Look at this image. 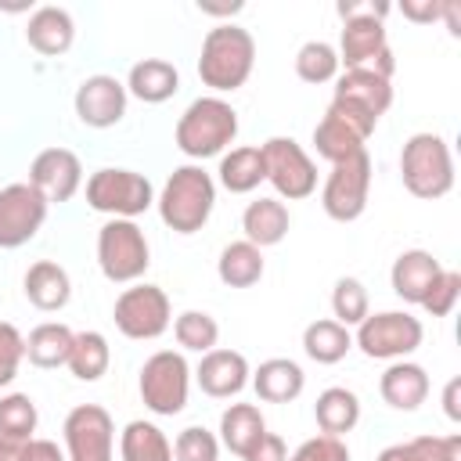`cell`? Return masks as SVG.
<instances>
[{"label": "cell", "instance_id": "obj_1", "mask_svg": "<svg viewBox=\"0 0 461 461\" xmlns=\"http://www.w3.org/2000/svg\"><path fill=\"white\" fill-rule=\"evenodd\" d=\"M252 68H256V40L249 29H241L234 22H220L205 32L202 54H198V79L216 97L245 86Z\"/></svg>", "mask_w": 461, "mask_h": 461}, {"label": "cell", "instance_id": "obj_2", "mask_svg": "<svg viewBox=\"0 0 461 461\" xmlns=\"http://www.w3.org/2000/svg\"><path fill=\"white\" fill-rule=\"evenodd\" d=\"M158 220L176 234H198L216 209V180L198 162L176 166L155 198Z\"/></svg>", "mask_w": 461, "mask_h": 461}, {"label": "cell", "instance_id": "obj_3", "mask_svg": "<svg viewBox=\"0 0 461 461\" xmlns=\"http://www.w3.org/2000/svg\"><path fill=\"white\" fill-rule=\"evenodd\" d=\"M238 137V112L230 101L216 97V94H205V97H194L180 119H176V130H173V140L176 148L202 162V158H216L223 155Z\"/></svg>", "mask_w": 461, "mask_h": 461}, {"label": "cell", "instance_id": "obj_4", "mask_svg": "<svg viewBox=\"0 0 461 461\" xmlns=\"http://www.w3.org/2000/svg\"><path fill=\"white\" fill-rule=\"evenodd\" d=\"M400 180L407 187V194L421 198V202H436L443 194H450L454 187V155L447 137L421 130L411 133L400 148Z\"/></svg>", "mask_w": 461, "mask_h": 461}, {"label": "cell", "instance_id": "obj_5", "mask_svg": "<svg viewBox=\"0 0 461 461\" xmlns=\"http://www.w3.org/2000/svg\"><path fill=\"white\" fill-rule=\"evenodd\" d=\"M86 205L108 220H137L155 205V187L144 173L122 166H101L86 176Z\"/></svg>", "mask_w": 461, "mask_h": 461}, {"label": "cell", "instance_id": "obj_6", "mask_svg": "<svg viewBox=\"0 0 461 461\" xmlns=\"http://www.w3.org/2000/svg\"><path fill=\"white\" fill-rule=\"evenodd\" d=\"M339 18H342V32H339V65L342 68H371L378 61V54L389 47L385 25L382 18L393 11L389 4H357V0H339L335 4Z\"/></svg>", "mask_w": 461, "mask_h": 461}, {"label": "cell", "instance_id": "obj_7", "mask_svg": "<svg viewBox=\"0 0 461 461\" xmlns=\"http://www.w3.org/2000/svg\"><path fill=\"white\" fill-rule=\"evenodd\" d=\"M389 104H393V79H385L371 68H346L335 76L331 108L339 115H346L364 137L375 133V126L389 112Z\"/></svg>", "mask_w": 461, "mask_h": 461}, {"label": "cell", "instance_id": "obj_8", "mask_svg": "<svg viewBox=\"0 0 461 461\" xmlns=\"http://www.w3.org/2000/svg\"><path fill=\"white\" fill-rule=\"evenodd\" d=\"M140 400L151 414L158 418H173L187 407L191 396V364L180 349H155L144 364H140V378H137Z\"/></svg>", "mask_w": 461, "mask_h": 461}, {"label": "cell", "instance_id": "obj_9", "mask_svg": "<svg viewBox=\"0 0 461 461\" xmlns=\"http://www.w3.org/2000/svg\"><path fill=\"white\" fill-rule=\"evenodd\" d=\"M97 267L112 285H133L151 267V245L137 220H104L97 230Z\"/></svg>", "mask_w": 461, "mask_h": 461}, {"label": "cell", "instance_id": "obj_10", "mask_svg": "<svg viewBox=\"0 0 461 461\" xmlns=\"http://www.w3.org/2000/svg\"><path fill=\"white\" fill-rule=\"evenodd\" d=\"M425 339V328L414 313L407 310H382V313H367L357 331H353V346L367 357V360H407Z\"/></svg>", "mask_w": 461, "mask_h": 461}, {"label": "cell", "instance_id": "obj_11", "mask_svg": "<svg viewBox=\"0 0 461 461\" xmlns=\"http://www.w3.org/2000/svg\"><path fill=\"white\" fill-rule=\"evenodd\" d=\"M112 321H115V328H119L126 339H133V342L158 339V335L173 324V306H169L166 288L148 285V281H133L130 288H122V292L115 295Z\"/></svg>", "mask_w": 461, "mask_h": 461}, {"label": "cell", "instance_id": "obj_12", "mask_svg": "<svg viewBox=\"0 0 461 461\" xmlns=\"http://www.w3.org/2000/svg\"><path fill=\"white\" fill-rule=\"evenodd\" d=\"M267 184L277 191L281 202H303L317 191V166L295 137H270L259 144Z\"/></svg>", "mask_w": 461, "mask_h": 461}, {"label": "cell", "instance_id": "obj_13", "mask_svg": "<svg viewBox=\"0 0 461 461\" xmlns=\"http://www.w3.org/2000/svg\"><path fill=\"white\" fill-rule=\"evenodd\" d=\"M371 176H375V166H371L367 151H360L346 162H335L321 184V209L335 223L360 220L367 209V198H371Z\"/></svg>", "mask_w": 461, "mask_h": 461}, {"label": "cell", "instance_id": "obj_14", "mask_svg": "<svg viewBox=\"0 0 461 461\" xmlns=\"http://www.w3.org/2000/svg\"><path fill=\"white\" fill-rule=\"evenodd\" d=\"M68 461H115V421L101 403H76L61 425Z\"/></svg>", "mask_w": 461, "mask_h": 461}, {"label": "cell", "instance_id": "obj_15", "mask_svg": "<svg viewBox=\"0 0 461 461\" xmlns=\"http://www.w3.org/2000/svg\"><path fill=\"white\" fill-rule=\"evenodd\" d=\"M47 209H50V202L29 180L0 187V249L29 245L40 234V227L47 223Z\"/></svg>", "mask_w": 461, "mask_h": 461}, {"label": "cell", "instance_id": "obj_16", "mask_svg": "<svg viewBox=\"0 0 461 461\" xmlns=\"http://www.w3.org/2000/svg\"><path fill=\"white\" fill-rule=\"evenodd\" d=\"M126 86L108 76V72H97V76H86L79 86H76V97H72V108H76V119L90 130H108V126H119L122 115H126Z\"/></svg>", "mask_w": 461, "mask_h": 461}, {"label": "cell", "instance_id": "obj_17", "mask_svg": "<svg viewBox=\"0 0 461 461\" xmlns=\"http://www.w3.org/2000/svg\"><path fill=\"white\" fill-rule=\"evenodd\" d=\"M29 184L50 205L54 202H68L83 187V162H79V155L72 148H43L29 162Z\"/></svg>", "mask_w": 461, "mask_h": 461}, {"label": "cell", "instance_id": "obj_18", "mask_svg": "<svg viewBox=\"0 0 461 461\" xmlns=\"http://www.w3.org/2000/svg\"><path fill=\"white\" fill-rule=\"evenodd\" d=\"M191 375H194V382H198V389H202L205 396H212V400H230V396H238V393L249 385L252 367H249L245 353L227 349V346H216V349L202 353V360H198V367H194Z\"/></svg>", "mask_w": 461, "mask_h": 461}, {"label": "cell", "instance_id": "obj_19", "mask_svg": "<svg viewBox=\"0 0 461 461\" xmlns=\"http://www.w3.org/2000/svg\"><path fill=\"white\" fill-rule=\"evenodd\" d=\"M429 371L414 360H393L378 378V396L393 411H418L429 400Z\"/></svg>", "mask_w": 461, "mask_h": 461}, {"label": "cell", "instance_id": "obj_20", "mask_svg": "<svg viewBox=\"0 0 461 461\" xmlns=\"http://www.w3.org/2000/svg\"><path fill=\"white\" fill-rule=\"evenodd\" d=\"M439 270H443V263L432 252H425V249H403L393 259V267H389V285H393L396 299L418 306L425 299V292L432 288V281L439 277Z\"/></svg>", "mask_w": 461, "mask_h": 461}, {"label": "cell", "instance_id": "obj_21", "mask_svg": "<svg viewBox=\"0 0 461 461\" xmlns=\"http://www.w3.org/2000/svg\"><path fill=\"white\" fill-rule=\"evenodd\" d=\"M25 40H29V47H32L36 54H43V58H61V54L76 43V22H72V14H68L65 7L43 4V7H36V11L29 14V22H25Z\"/></svg>", "mask_w": 461, "mask_h": 461}, {"label": "cell", "instance_id": "obj_22", "mask_svg": "<svg viewBox=\"0 0 461 461\" xmlns=\"http://www.w3.org/2000/svg\"><path fill=\"white\" fill-rule=\"evenodd\" d=\"M22 292H25V299H29L36 310L58 313V310H65L68 299H72V277H68V270H65L61 263H54V259H36V263L25 270V277H22Z\"/></svg>", "mask_w": 461, "mask_h": 461}, {"label": "cell", "instance_id": "obj_23", "mask_svg": "<svg viewBox=\"0 0 461 461\" xmlns=\"http://www.w3.org/2000/svg\"><path fill=\"white\" fill-rule=\"evenodd\" d=\"M292 227V216H288V205L274 194H259L256 202L245 205L241 212V230H245V241L256 245V249H270V245H281L285 234Z\"/></svg>", "mask_w": 461, "mask_h": 461}, {"label": "cell", "instance_id": "obj_24", "mask_svg": "<svg viewBox=\"0 0 461 461\" xmlns=\"http://www.w3.org/2000/svg\"><path fill=\"white\" fill-rule=\"evenodd\" d=\"M249 382H252V389H256V396L263 403H292L306 389V375H303V367L292 357H270V360H263L249 375Z\"/></svg>", "mask_w": 461, "mask_h": 461}, {"label": "cell", "instance_id": "obj_25", "mask_svg": "<svg viewBox=\"0 0 461 461\" xmlns=\"http://www.w3.org/2000/svg\"><path fill=\"white\" fill-rule=\"evenodd\" d=\"M313 148H317V155H321L324 162L335 166V162H346V158L367 151V137H364L346 115H339V112L328 104L324 115H321V122L313 126Z\"/></svg>", "mask_w": 461, "mask_h": 461}, {"label": "cell", "instance_id": "obj_26", "mask_svg": "<svg viewBox=\"0 0 461 461\" xmlns=\"http://www.w3.org/2000/svg\"><path fill=\"white\" fill-rule=\"evenodd\" d=\"M122 86H126L130 97H137L144 104H162L180 90V72L166 58H144V61L130 65Z\"/></svg>", "mask_w": 461, "mask_h": 461}, {"label": "cell", "instance_id": "obj_27", "mask_svg": "<svg viewBox=\"0 0 461 461\" xmlns=\"http://www.w3.org/2000/svg\"><path fill=\"white\" fill-rule=\"evenodd\" d=\"M216 180L223 191L230 194H249L256 191L263 180H267V169H263V151L252 148V144H241V148H230L220 155V166H216Z\"/></svg>", "mask_w": 461, "mask_h": 461}, {"label": "cell", "instance_id": "obj_28", "mask_svg": "<svg viewBox=\"0 0 461 461\" xmlns=\"http://www.w3.org/2000/svg\"><path fill=\"white\" fill-rule=\"evenodd\" d=\"M72 339H76V331H72L68 324H61V321H43V324H36V328L25 335V360H29L32 367H43V371L65 367V364H68V353H72Z\"/></svg>", "mask_w": 461, "mask_h": 461}, {"label": "cell", "instance_id": "obj_29", "mask_svg": "<svg viewBox=\"0 0 461 461\" xmlns=\"http://www.w3.org/2000/svg\"><path fill=\"white\" fill-rule=\"evenodd\" d=\"M313 418H317V429L324 436H339L342 439L360 421V396L353 389H346V385H328L313 403Z\"/></svg>", "mask_w": 461, "mask_h": 461}, {"label": "cell", "instance_id": "obj_30", "mask_svg": "<svg viewBox=\"0 0 461 461\" xmlns=\"http://www.w3.org/2000/svg\"><path fill=\"white\" fill-rule=\"evenodd\" d=\"M119 461H173V443L155 421L133 418L119 432Z\"/></svg>", "mask_w": 461, "mask_h": 461}, {"label": "cell", "instance_id": "obj_31", "mask_svg": "<svg viewBox=\"0 0 461 461\" xmlns=\"http://www.w3.org/2000/svg\"><path fill=\"white\" fill-rule=\"evenodd\" d=\"M267 263H263V249L249 245L245 238L241 241H230L220 249V259H216V277L227 285V288H252L259 285Z\"/></svg>", "mask_w": 461, "mask_h": 461}, {"label": "cell", "instance_id": "obj_32", "mask_svg": "<svg viewBox=\"0 0 461 461\" xmlns=\"http://www.w3.org/2000/svg\"><path fill=\"white\" fill-rule=\"evenodd\" d=\"M349 349H353V331L331 317L310 321L303 328V353L313 364H339V360H346Z\"/></svg>", "mask_w": 461, "mask_h": 461}, {"label": "cell", "instance_id": "obj_33", "mask_svg": "<svg viewBox=\"0 0 461 461\" xmlns=\"http://www.w3.org/2000/svg\"><path fill=\"white\" fill-rule=\"evenodd\" d=\"M267 432V418L256 403H230L220 414V447H227L234 457H241L259 436Z\"/></svg>", "mask_w": 461, "mask_h": 461}, {"label": "cell", "instance_id": "obj_34", "mask_svg": "<svg viewBox=\"0 0 461 461\" xmlns=\"http://www.w3.org/2000/svg\"><path fill=\"white\" fill-rule=\"evenodd\" d=\"M76 382H97L108 375L112 367V346L101 331H76L72 339V353H68V364Z\"/></svg>", "mask_w": 461, "mask_h": 461}, {"label": "cell", "instance_id": "obj_35", "mask_svg": "<svg viewBox=\"0 0 461 461\" xmlns=\"http://www.w3.org/2000/svg\"><path fill=\"white\" fill-rule=\"evenodd\" d=\"M375 461H461V436H414L389 443Z\"/></svg>", "mask_w": 461, "mask_h": 461}, {"label": "cell", "instance_id": "obj_36", "mask_svg": "<svg viewBox=\"0 0 461 461\" xmlns=\"http://www.w3.org/2000/svg\"><path fill=\"white\" fill-rule=\"evenodd\" d=\"M173 339L187 353H209L220 342V324L205 310H184L173 317Z\"/></svg>", "mask_w": 461, "mask_h": 461}, {"label": "cell", "instance_id": "obj_37", "mask_svg": "<svg viewBox=\"0 0 461 461\" xmlns=\"http://www.w3.org/2000/svg\"><path fill=\"white\" fill-rule=\"evenodd\" d=\"M339 50L328 43V40H306L299 50H295V76L303 79V83H313V86H321V83H335V76H339Z\"/></svg>", "mask_w": 461, "mask_h": 461}, {"label": "cell", "instance_id": "obj_38", "mask_svg": "<svg viewBox=\"0 0 461 461\" xmlns=\"http://www.w3.org/2000/svg\"><path fill=\"white\" fill-rule=\"evenodd\" d=\"M36 425H40V411L29 393H0V436L25 443L32 439Z\"/></svg>", "mask_w": 461, "mask_h": 461}, {"label": "cell", "instance_id": "obj_39", "mask_svg": "<svg viewBox=\"0 0 461 461\" xmlns=\"http://www.w3.org/2000/svg\"><path fill=\"white\" fill-rule=\"evenodd\" d=\"M331 321L346 324V328H357L367 313H371V295L364 288L360 277H339L335 288H331Z\"/></svg>", "mask_w": 461, "mask_h": 461}, {"label": "cell", "instance_id": "obj_40", "mask_svg": "<svg viewBox=\"0 0 461 461\" xmlns=\"http://www.w3.org/2000/svg\"><path fill=\"white\" fill-rule=\"evenodd\" d=\"M173 461H220V439L205 425H187L173 439Z\"/></svg>", "mask_w": 461, "mask_h": 461}, {"label": "cell", "instance_id": "obj_41", "mask_svg": "<svg viewBox=\"0 0 461 461\" xmlns=\"http://www.w3.org/2000/svg\"><path fill=\"white\" fill-rule=\"evenodd\" d=\"M457 299H461V274L457 270H439V277L432 281V288L425 292V299L418 303L429 317H450L454 313V306H457Z\"/></svg>", "mask_w": 461, "mask_h": 461}, {"label": "cell", "instance_id": "obj_42", "mask_svg": "<svg viewBox=\"0 0 461 461\" xmlns=\"http://www.w3.org/2000/svg\"><path fill=\"white\" fill-rule=\"evenodd\" d=\"M22 360H25V335L14 324L0 321V389H7L18 378Z\"/></svg>", "mask_w": 461, "mask_h": 461}, {"label": "cell", "instance_id": "obj_43", "mask_svg": "<svg viewBox=\"0 0 461 461\" xmlns=\"http://www.w3.org/2000/svg\"><path fill=\"white\" fill-rule=\"evenodd\" d=\"M288 461H349V447L339 436H310L295 447V454H288Z\"/></svg>", "mask_w": 461, "mask_h": 461}, {"label": "cell", "instance_id": "obj_44", "mask_svg": "<svg viewBox=\"0 0 461 461\" xmlns=\"http://www.w3.org/2000/svg\"><path fill=\"white\" fill-rule=\"evenodd\" d=\"M241 461H288V447H285V439L277 436V432H263L245 454H241Z\"/></svg>", "mask_w": 461, "mask_h": 461}, {"label": "cell", "instance_id": "obj_45", "mask_svg": "<svg viewBox=\"0 0 461 461\" xmlns=\"http://www.w3.org/2000/svg\"><path fill=\"white\" fill-rule=\"evenodd\" d=\"M18 461H68V457H65V447H58L54 439H40V436H32V439L22 443Z\"/></svg>", "mask_w": 461, "mask_h": 461}, {"label": "cell", "instance_id": "obj_46", "mask_svg": "<svg viewBox=\"0 0 461 461\" xmlns=\"http://www.w3.org/2000/svg\"><path fill=\"white\" fill-rule=\"evenodd\" d=\"M400 14H403L407 22L432 25V22H439V14H443V0H403V4H400Z\"/></svg>", "mask_w": 461, "mask_h": 461}, {"label": "cell", "instance_id": "obj_47", "mask_svg": "<svg viewBox=\"0 0 461 461\" xmlns=\"http://www.w3.org/2000/svg\"><path fill=\"white\" fill-rule=\"evenodd\" d=\"M443 411L450 421H461V378H450L443 385Z\"/></svg>", "mask_w": 461, "mask_h": 461}, {"label": "cell", "instance_id": "obj_48", "mask_svg": "<svg viewBox=\"0 0 461 461\" xmlns=\"http://www.w3.org/2000/svg\"><path fill=\"white\" fill-rule=\"evenodd\" d=\"M439 18L447 22V32L450 36H461V4L457 0H443V14Z\"/></svg>", "mask_w": 461, "mask_h": 461}]
</instances>
